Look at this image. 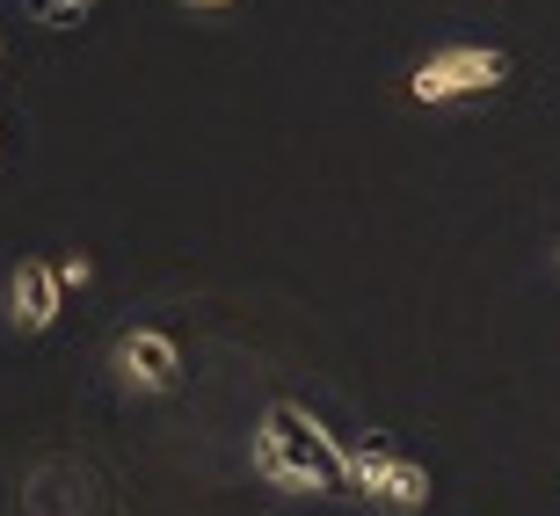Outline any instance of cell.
Instances as JSON below:
<instances>
[{"label": "cell", "mask_w": 560, "mask_h": 516, "mask_svg": "<svg viewBox=\"0 0 560 516\" xmlns=\"http://www.w3.org/2000/svg\"><path fill=\"white\" fill-rule=\"evenodd\" d=\"M502 81H510V51H502V44H444V51L416 59L408 103H422V109L474 103V95H495Z\"/></svg>", "instance_id": "cell-1"}, {"label": "cell", "mask_w": 560, "mask_h": 516, "mask_svg": "<svg viewBox=\"0 0 560 516\" xmlns=\"http://www.w3.org/2000/svg\"><path fill=\"white\" fill-rule=\"evenodd\" d=\"M342 480H350L357 495L372 502L378 516H416L430 509V473H422L408 452H394V444H357L350 458H342Z\"/></svg>", "instance_id": "cell-2"}, {"label": "cell", "mask_w": 560, "mask_h": 516, "mask_svg": "<svg viewBox=\"0 0 560 516\" xmlns=\"http://www.w3.org/2000/svg\"><path fill=\"white\" fill-rule=\"evenodd\" d=\"M109 372L125 392H175L183 386V350H175V335L167 328H125L117 335V350H109Z\"/></svg>", "instance_id": "cell-3"}, {"label": "cell", "mask_w": 560, "mask_h": 516, "mask_svg": "<svg viewBox=\"0 0 560 516\" xmlns=\"http://www.w3.org/2000/svg\"><path fill=\"white\" fill-rule=\"evenodd\" d=\"M59 306H66L59 262H51V255H22V262L8 269V320H15L22 335H44L59 320Z\"/></svg>", "instance_id": "cell-4"}, {"label": "cell", "mask_w": 560, "mask_h": 516, "mask_svg": "<svg viewBox=\"0 0 560 516\" xmlns=\"http://www.w3.org/2000/svg\"><path fill=\"white\" fill-rule=\"evenodd\" d=\"M88 8H95V0H30V15H37L44 30H73Z\"/></svg>", "instance_id": "cell-5"}, {"label": "cell", "mask_w": 560, "mask_h": 516, "mask_svg": "<svg viewBox=\"0 0 560 516\" xmlns=\"http://www.w3.org/2000/svg\"><path fill=\"white\" fill-rule=\"evenodd\" d=\"M59 284L66 291H88V284H95V262H88V255H59Z\"/></svg>", "instance_id": "cell-6"}, {"label": "cell", "mask_w": 560, "mask_h": 516, "mask_svg": "<svg viewBox=\"0 0 560 516\" xmlns=\"http://www.w3.org/2000/svg\"><path fill=\"white\" fill-rule=\"evenodd\" d=\"M175 8H197V15H219V8H241V0H175Z\"/></svg>", "instance_id": "cell-7"}, {"label": "cell", "mask_w": 560, "mask_h": 516, "mask_svg": "<svg viewBox=\"0 0 560 516\" xmlns=\"http://www.w3.org/2000/svg\"><path fill=\"white\" fill-rule=\"evenodd\" d=\"M0 59H8V37H0Z\"/></svg>", "instance_id": "cell-8"}, {"label": "cell", "mask_w": 560, "mask_h": 516, "mask_svg": "<svg viewBox=\"0 0 560 516\" xmlns=\"http://www.w3.org/2000/svg\"><path fill=\"white\" fill-rule=\"evenodd\" d=\"M553 262H560V241H553Z\"/></svg>", "instance_id": "cell-9"}]
</instances>
